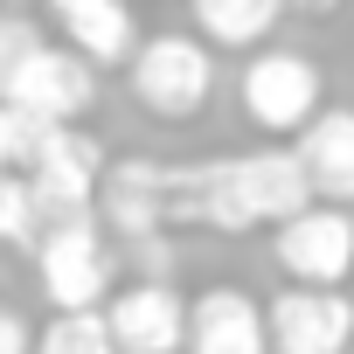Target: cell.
<instances>
[{"instance_id":"6","label":"cell","mask_w":354,"mask_h":354,"mask_svg":"<svg viewBox=\"0 0 354 354\" xmlns=\"http://www.w3.org/2000/svg\"><path fill=\"white\" fill-rule=\"evenodd\" d=\"M264 340H271V354H347L354 347V299L319 292V285H292L264 306Z\"/></svg>"},{"instance_id":"19","label":"cell","mask_w":354,"mask_h":354,"mask_svg":"<svg viewBox=\"0 0 354 354\" xmlns=\"http://www.w3.org/2000/svg\"><path fill=\"white\" fill-rule=\"evenodd\" d=\"M0 354H35V326L21 319V306L0 299Z\"/></svg>"},{"instance_id":"1","label":"cell","mask_w":354,"mask_h":354,"mask_svg":"<svg viewBox=\"0 0 354 354\" xmlns=\"http://www.w3.org/2000/svg\"><path fill=\"white\" fill-rule=\"evenodd\" d=\"M125 77H132V97L139 111L153 118H195L216 91V49L202 35H139V49L125 56Z\"/></svg>"},{"instance_id":"5","label":"cell","mask_w":354,"mask_h":354,"mask_svg":"<svg viewBox=\"0 0 354 354\" xmlns=\"http://www.w3.org/2000/svg\"><path fill=\"white\" fill-rule=\"evenodd\" d=\"M271 250H278V264H285V278L292 285H319V292H340L347 278H354V216L347 209H299V216H285L278 223V236H271Z\"/></svg>"},{"instance_id":"12","label":"cell","mask_w":354,"mask_h":354,"mask_svg":"<svg viewBox=\"0 0 354 354\" xmlns=\"http://www.w3.org/2000/svg\"><path fill=\"white\" fill-rule=\"evenodd\" d=\"M292 153L313 181V202H354V111L347 104H319Z\"/></svg>"},{"instance_id":"13","label":"cell","mask_w":354,"mask_h":354,"mask_svg":"<svg viewBox=\"0 0 354 354\" xmlns=\"http://www.w3.org/2000/svg\"><path fill=\"white\" fill-rule=\"evenodd\" d=\"M49 8H56L70 49H77L91 70H111V63H125V56L139 49V21H132L125 0H49Z\"/></svg>"},{"instance_id":"18","label":"cell","mask_w":354,"mask_h":354,"mask_svg":"<svg viewBox=\"0 0 354 354\" xmlns=\"http://www.w3.org/2000/svg\"><path fill=\"white\" fill-rule=\"evenodd\" d=\"M35 236V202L21 174H0V243H28Z\"/></svg>"},{"instance_id":"15","label":"cell","mask_w":354,"mask_h":354,"mask_svg":"<svg viewBox=\"0 0 354 354\" xmlns=\"http://www.w3.org/2000/svg\"><path fill=\"white\" fill-rule=\"evenodd\" d=\"M35 354H118L104 333V313H56L35 333Z\"/></svg>"},{"instance_id":"11","label":"cell","mask_w":354,"mask_h":354,"mask_svg":"<svg viewBox=\"0 0 354 354\" xmlns=\"http://www.w3.org/2000/svg\"><path fill=\"white\" fill-rule=\"evenodd\" d=\"M160 160H104V181H97V216L111 236L125 243H146V236H167L160 223Z\"/></svg>"},{"instance_id":"2","label":"cell","mask_w":354,"mask_h":354,"mask_svg":"<svg viewBox=\"0 0 354 354\" xmlns=\"http://www.w3.org/2000/svg\"><path fill=\"white\" fill-rule=\"evenodd\" d=\"M28 202L35 223H70V216H97V181H104V146L84 125H49L35 139L28 160Z\"/></svg>"},{"instance_id":"16","label":"cell","mask_w":354,"mask_h":354,"mask_svg":"<svg viewBox=\"0 0 354 354\" xmlns=\"http://www.w3.org/2000/svg\"><path fill=\"white\" fill-rule=\"evenodd\" d=\"M42 42H49V35H42L28 15H0V104H8V84L21 77V63H28Z\"/></svg>"},{"instance_id":"9","label":"cell","mask_w":354,"mask_h":354,"mask_svg":"<svg viewBox=\"0 0 354 354\" xmlns=\"http://www.w3.org/2000/svg\"><path fill=\"white\" fill-rule=\"evenodd\" d=\"M188 354H271L264 306L243 285H209L188 299Z\"/></svg>"},{"instance_id":"8","label":"cell","mask_w":354,"mask_h":354,"mask_svg":"<svg viewBox=\"0 0 354 354\" xmlns=\"http://www.w3.org/2000/svg\"><path fill=\"white\" fill-rule=\"evenodd\" d=\"M104 333L118 354H181L188 347V299L167 278H139L104 299Z\"/></svg>"},{"instance_id":"17","label":"cell","mask_w":354,"mask_h":354,"mask_svg":"<svg viewBox=\"0 0 354 354\" xmlns=\"http://www.w3.org/2000/svg\"><path fill=\"white\" fill-rule=\"evenodd\" d=\"M49 125H35L28 111H15V104H0V174H21L28 160H35V139H42Z\"/></svg>"},{"instance_id":"10","label":"cell","mask_w":354,"mask_h":354,"mask_svg":"<svg viewBox=\"0 0 354 354\" xmlns=\"http://www.w3.org/2000/svg\"><path fill=\"white\" fill-rule=\"evenodd\" d=\"M236 160V188H243V209L257 216V230H278L285 216L313 209V181L292 146H264V153H230Z\"/></svg>"},{"instance_id":"14","label":"cell","mask_w":354,"mask_h":354,"mask_svg":"<svg viewBox=\"0 0 354 354\" xmlns=\"http://www.w3.org/2000/svg\"><path fill=\"white\" fill-rule=\"evenodd\" d=\"M188 15L209 49H264L285 21V0H188Z\"/></svg>"},{"instance_id":"4","label":"cell","mask_w":354,"mask_h":354,"mask_svg":"<svg viewBox=\"0 0 354 354\" xmlns=\"http://www.w3.org/2000/svg\"><path fill=\"white\" fill-rule=\"evenodd\" d=\"M111 250H104V230L97 216H70V223H49L42 250H35V278H42V299L56 313H97L104 292H111Z\"/></svg>"},{"instance_id":"21","label":"cell","mask_w":354,"mask_h":354,"mask_svg":"<svg viewBox=\"0 0 354 354\" xmlns=\"http://www.w3.org/2000/svg\"><path fill=\"white\" fill-rule=\"evenodd\" d=\"M347 354H354V347H347Z\"/></svg>"},{"instance_id":"3","label":"cell","mask_w":354,"mask_h":354,"mask_svg":"<svg viewBox=\"0 0 354 354\" xmlns=\"http://www.w3.org/2000/svg\"><path fill=\"white\" fill-rule=\"evenodd\" d=\"M236 97H243V118L257 132L285 139V132H306V118L326 104V84H319V63L299 49H250Z\"/></svg>"},{"instance_id":"20","label":"cell","mask_w":354,"mask_h":354,"mask_svg":"<svg viewBox=\"0 0 354 354\" xmlns=\"http://www.w3.org/2000/svg\"><path fill=\"white\" fill-rule=\"evenodd\" d=\"M292 8H299V15H333L340 0H285V15H292Z\"/></svg>"},{"instance_id":"7","label":"cell","mask_w":354,"mask_h":354,"mask_svg":"<svg viewBox=\"0 0 354 354\" xmlns=\"http://www.w3.org/2000/svg\"><path fill=\"white\" fill-rule=\"evenodd\" d=\"M8 104L28 111L35 125H77V118L97 104V70H91L77 49L42 42V49L21 63V77L8 84Z\"/></svg>"}]
</instances>
